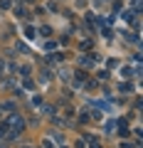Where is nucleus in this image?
I'll list each match as a JSON object with an SVG mask.
<instances>
[{"label": "nucleus", "instance_id": "obj_1", "mask_svg": "<svg viewBox=\"0 0 143 148\" xmlns=\"http://www.w3.org/2000/svg\"><path fill=\"white\" fill-rule=\"evenodd\" d=\"M22 128H25V121H22L20 114H10V116L5 119V123H3V136L8 138H17L22 133Z\"/></svg>", "mask_w": 143, "mask_h": 148}, {"label": "nucleus", "instance_id": "obj_2", "mask_svg": "<svg viewBox=\"0 0 143 148\" xmlns=\"http://www.w3.org/2000/svg\"><path fill=\"white\" fill-rule=\"evenodd\" d=\"M79 64L84 69H91V67H94V57H79Z\"/></svg>", "mask_w": 143, "mask_h": 148}, {"label": "nucleus", "instance_id": "obj_3", "mask_svg": "<svg viewBox=\"0 0 143 148\" xmlns=\"http://www.w3.org/2000/svg\"><path fill=\"white\" fill-rule=\"evenodd\" d=\"M84 79H86V74H84V72L79 69V72H77V77H74V86H79V84H81Z\"/></svg>", "mask_w": 143, "mask_h": 148}, {"label": "nucleus", "instance_id": "obj_4", "mask_svg": "<svg viewBox=\"0 0 143 148\" xmlns=\"http://www.w3.org/2000/svg\"><path fill=\"white\" fill-rule=\"evenodd\" d=\"M118 136H123V138H128V126H126V123H118Z\"/></svg>", "mask_w": 143, "mask_h": 148}, {"label": "nucleus", "instance_id": "obj_5", "mask_svg": "<svg viewBox=\"0 0 143 148\" xmlns=\"http://www.w3.org/2000/svg\"><path fill=\"white\" fill-rule=\"evenodd\" d=\"M12 8V0H0V10H10Z\"/></svg>", "mask_w": 143, "mask_h": 148}, {"label": "nucleus", "instance_id": "obj_6", "mask_svg": "<svg viewBox=\"0 0 143 148\" xmlns=\"http://www.w3.org/2000/svg\"><path fill=\"white\" fill-rule=\"evenodd\" d=\"M25 37L27 40H35V27H25Z\"/></svg>", "mask_w": 143, "mask_h": 148}, {"label": "nucleus", "instance_id": "obj_7", "mask_svg": "<svg viewBox=\"0 0 143 148\" xmlns=\"http://www.w3.org/2000/svg\"><path fill=\"white\" fill-rule=\"evenodd\" d=\"M121 77H123V79H128V77H133V74H131V69H128V67H121Z\"/></svg>", "mask_w": 143, "mask_h": 148}, {"label": "nucleus", "instance_id": "obj_8", "mask_svg": "<svg viewBox=\"0 0 143 148\" xmlns=\"http://www.w3.org/2000/svg\"><path fill=\"white\" fill-rule=\"evenodd\" d=\"M3 109H5V111H15V101H5Z\"/></svg>", "mask_w": 143, "mask_h": 148}, {"label": "nucleus", "instance_id": "obj_9", "mask_svg": "<svg viewBox=\"0 0 143 148\" xmlns=\"http://www.w3.org/2000/svg\"><path fill=\"white\" fill-rule=\"evenodd\" d=\"M42 111H44V114H47V116H54V106H49V104H47V106H44V109H42Z\"/></svg>", "mask_w": 143, "mask_h": 148}, {"label": "nucleus", "instance_id": "obj_10", "mask_svg": "<svg viewBox=\"0 0 143 148\" xmlns=\"http://www.w3.org/2000/svg\"><path fill=\"white\" fill-rule=\"evenodd\" d=\"M114 126H116V123H114V121H109V123L104 126V131H106V133H111V131H114Z\"/></svg>", "mask_w": 143, "mask_h": 148}, {"label": "nucleus", "instance_id": "obj_11", "mask_svg": "<svg viewBox=\"0 0 143 148\" xmlns=\"http://www.w3.org/2000/svg\"><path fill=\"white\" fill-rule=\"evenodd\" d=\"M20 74H22V77L27 79V77H30V67H20Z\"/></svg>", "mask_w": 143, "mask_h": 148}, {"label": "nucleus", "instance_id": "obj_12", "mask_svg": "<svg viewBox=\"0 0 143 148\" xmlns=\"http://www.w3.org/2000/svg\"><path fill=\"white\" fill-rule=\"evenodd\" d=\"M64 116H67V119H72V116H74V109H72V106H67V111H64Z\"/></svg>", "mask_w": 143, "mask_h": 148}, {"label": "nucleus", "instance_id": "obj_13", "mask_svg": "<svg viewBox=\"0 0 143 148\" xmlns=\"http://www.w3.org/2000/svg\"><path fill=\"white\" fill-rule=\"evenodd\" d=\"M40 35H44V37H49V35H52V30H49V27H42V30H40Z\"/></svg>", "mask_w": 143, "mask_h": 148}, {"label": "nucleus", "instance_id": "obj_14", "mask_svg": "<svg viewBox=\"0 0 143 148\" xmlns=\"http://www.w3.org/2000/svg\"><path fill=\"white\" fill-rule=\"evenodd\" d=\"M52 146H54V143L49 141V138H44V143H42V148H52Z\"/></svg>", "mask_w": 143, "mask_h": 148}, {"label": "nucleus", "instance_id": "obj_15", "mask_svg": "<svg viewBox=\"0 0 143 148\" xmlns=\"http://www.w3.org/2000/svg\"><path fill=\"white\" fill-rule=\"evenodd\" d=\"M5 69H8V64H5V62H3V59H0V74L5 72Z\"/></svg>", "mask_w": 143, "mask_h": 148}, {"label": "nucleus", "instance_id": "obj_16", "mask_svg": "<svg viewBox=\"0 0 143 148\" xmlns=\"http://www.w3.org/2000/svg\"><path fill=\"white\" fill-rule=\"evenodd\" d=\"M121 148H133V146H131V143H126V141H123V143H121Z\"/></svg>", "mask_w": 143, "mask_h": 148}, {"label": "nucleus", "instance_id": "obj_17", "mask_svg": "<svg viewBox=\"0 0 143 148\" xmlns=\"http://www.w3.org/2000/svg\"><path fill=\"white\" fill-rule=\"evenodd\" d=\"M89 148H101V146H99V143H96V141H91V146H89Z\"/></svg>", "mask_w": 143, "mask_h": 148}, {"label": "nucleus", "instance_id": "obj_18", "mask_svg": "<svg viewBox=\"0 0 143 148\" xmlns=\"http://www.w3.org/2000/svg\"><path fill=\"white\" fill-rule=\"evenodd\" d=\"M0 141H3V128H0Z\"/></svg>", "mask_w": 143, "mask_h": 148}, {"label": "nucleus", "instance_id": "obj_19", "mask_svg": "<svg viewBox=\"0 0 143 148\" xmlns=\"http://www.w3.org/2000/svg\"><path fill=\"white\" fill-rule=\"evenodd\" d=\"M0 116H3V109H0Z\"/></svg>", "mask_w": 143, "mask_h": 148}, {"label": "nucleus", "instance_id": "obj_20", "mask_svg": "<svg viewBox=\"0 0 143 148\" xmlns=\"http://www.w3.org/2000/svg\"><path fill=\"white\" fill-rule=\"evenodd\" d=\"M25 148H32V146H25Z\"/></svg>", "mask_w": 143, "mask_h": 148}, {"label": "nucleus", "instance_id": "obj_21", "mask_svg": "<svg viewBox=\"0 0 143 148\" xmlns=\"http://www.w3.org/2000/svg\"><path fill=\"white\" fill-rule=\"evenodd\" d=\"M62 148H64V146H62Z\"/></svg>", "mask_w": 143, "mask_h": 148}]
</instances>
